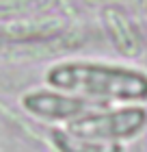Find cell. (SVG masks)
Masks as SVG:
<instances>
[{"instance_id": "6da1fadb", "label": "cell", "mask_w": 147, "mask_h": 152, "mask_svg": "<svg viewBox=\"0 0 147 152\" xmlns=\"http://www.w3.org/2000/svg\"><path fill=\"white\" fill-rule=\"evenodd\" d=\"M50 83L67 91H80L95 98L145 100L147 76L130 70L95 65H63L50 74Z\"/></svg>"}, {"instance_id": "3957f363", "label": "cell", "mask_w": 147, "mask_h": 152, "mask_svg": "<svg viewBox=\"0 0 147 152\" xmlns=\"http://www.w3.org/2000/svg\"><path fill=\"white\" fill-rule=\"evenodd\" d=\"M24 104L28 111L35 115H43V117H59V120H76L89 109L82 100L76 98H63L56 94H46L37 91L24 98Z\"/></svg>"}, {"instance_id": "277c9868", "label": "cell", "mask_w": 147, "mask_h": 152, "mask_svg": "<svg viewBox=\"0 0 147 152\" xmlns=\"http://www.w3.org/2000/svg\"><path fill=\"white\" fill-rule=\"evenodd\" d=\"M56 141L63 148V152H119V146L110 141H95V139H85V137H76V135L56 133Z\"/></svg>"}, {"instance_id": "7a4b0ae2", "label": "cell", "mask_w": 147, "mask_h": 152, "mask_svg": "<svg viewBox=\"0 0 147 152\" xmlns=\"http://www.w3.org/2000/svg\"><path fill=\"white\" fill-rule=\"evenodd\" d=\"M147 113L143 109H123L117 113H106L97 117H78L72 122L69 130L85 139H115L132 137L145 126Z\"/></svg>"}]
</instances>
